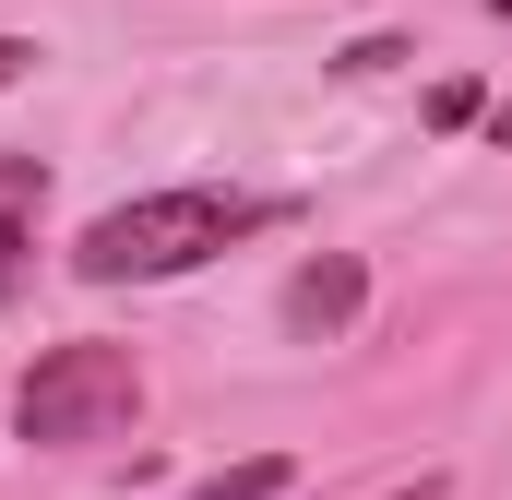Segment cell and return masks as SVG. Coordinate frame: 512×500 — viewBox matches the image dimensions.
Listing matches in <instances>:
<instances>
[{
  "label": "cell",
  "instance_id": "obj_9",
  "mask_svg": "<svg viewBox=\"0 0 512 500\" xmlns=\"http://www.w3.org/2000/svg\"><path fill=\"white\" fill-rule=\"evenodd\" d=\"M489 12H512V0H489Z\"/></svg>",
  "mask_w": 512,
  "mask_h": 500
},
{
  "label": "cell",
  "instance_id": "obj_5",
  "mask_svg": "<svg viewBox=\"0 0 512 500\" xmlns=\"http://www.w3.org/2000/svg\"><path fill=\"white\" fill-rule=\"evenodd\" d=\"M286 489V453H251V465H227V477H203L191 500H274Z\"/></svg>",
  "mask_w": 512,
  "mask_h": 500
},
{
  "label": "cell",
  "instance_id": "obj_2",
  "mask_svg": "<svg viewBox=\"0 0 512 500\" xmlns=\"http://www.w3.org/2000/svg\"><path fill=\"white\" fill-rule=\"evenodd\" d=\"M131 417H143V358L108 346V334H84V346H48L24 393H12V429L24 441H48V453H84V441H120Z\"/></svg>",
  "mask_w": 512,
  "mask_h": 500
},
{
  "label": "cell",
  "instance_id": "obj_1",
  "mask_svg": "<svg viewBox=\"0 0 512 500\" xmlns=\"http://www.w3.org/2000/svg\"><path fill=\"white\" fill-rule=\"evenodd\" d=\"M251 227H262V203H239V191H143V203L96 215L72 239V274L84 286H155V274L215 262L227 239H251Z\"/></svg>",
  "mask_w": 512,
  "mask_h": 500
},
{
  "label": "cell",
  "instance_id": "obj_7",
  "mask_svg": "<svg viewBox=\"0 0 512 500\" xmlns=\"http://www.w3.org/2000/svg\"><path fill=\"white\" fill-rule=\"evenodd\" d=\"M393 500H441V477H417V489H393Z\"/></svg>",
  "mask_w": 512,
  "mask_h": 500
},
{
  "label": "cell",
  "instance_id": "obj_6",
  "mask_svg": "<svg viewBox=\"0 0 512 500\" xmlns=\"http://www.w3.org/2000/svg\"><path fill=\"white\" fill-rule=\"evenodd\" d=\"M24 72H36V36H0V96H12Z\"/></svg>",
  "mask_w": 512,
  "mask_h": 500
},
{
  "label": "cell",
  "instance_id": "obj_3",
  "mask_svg": "<svg viewBox=\"0 0 512 500\" xmlns=\"http://www.w3.org/2000/svg\"><path fill=\"white\" fill-rule=\"evenodd\" d=\"M358 298H370V274H358L346 250H322V262H298V274H286V334H346V322H358Z\"/></svg>",
  "mask_w": 512,
  "mask_h": 500
},
{
  "label": "cell",
  "instance_id": "obj_8",
  "mask_svg": "<svg viewBox=\"0 0 512 500\" xmlns=\"http://www.w3.org/2000/svg\"><path fill=\"white\" fill-rule=\"evenodd\" d=\"M489 131H501V143H512V96H501V120H489Z\"/></svg>",
  "mask_w": 512,
  "mask_h": 500
},
{
  "label": "cell",
  "instance_id": "obj_4",
  "mask_svg": "<svg viewBox=\"0 0 512 500\" xmlns=\"http://www.w3.org/2000/svg\"><path fill=\"white\" fill-rule=\"evenodd\" d=\"M36 203H48V167L0 155V298H24V274H36Z\"/></svg>",
  "mask_w": 512,
  "mask_h": 500
}]
</instances>
